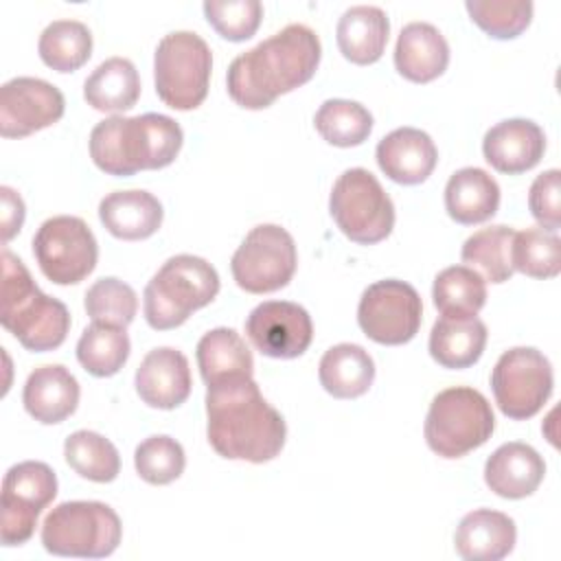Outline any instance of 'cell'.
<instances>
[{
    "mask_svg": "<svg viewBox=\"0 0 561 561\" xmlns=\"http://www.w3.org/2000/svg\"><path fill=\"white\" fill-rule=\"evenodd\" d=\"M129 335L121 327L92 322L77 342L79 364L94 377L116 375L129 357Z\"/></svg>",
    "mask_w": 561,
    "mask_h": 561,
    "instance_id": "cell-35",
    "label": "cell"
},
{
    "mask_svg": "<svg viewBox=\"0 0 561 561\" xmlns=\"http://www.w3.org/2000/svg\"><path fill=\"white\" fill-rule=\"evenodd\" d=\"M70 469L92 482H112L121 471L118 449L110 438L92 430H77L64 443Z\"/></svg>",
    "mask_w": 561,
    "mask_h": 561,
    "instance_id": "cell-34",
    "label": "cell"
},
{
    "mask_svg": "<svg viewBox=\"0 0 561 561\" xmlns=\"http://www.w3.org/2000/svg\"><path fill=\"white\" fill-rule=\"evenodd\" d=\"M66 110L59 88L37 77H15L0 88V134L24 138L55 125Z\"/></svg>",
    "mask_w": 561,
    "mask_h": 561,
    "instance_id": "cell-15",
    "label": "cell"
},
{
    "mask_svg": "<svg viewBox=\"0 0 561 561\" xmlns=\"http://www.w3.org/2000/svg\"><path fill=\"white\" fill-rule=\"evenodd\" d=\"M390 22L383 9L373 4H355L346 9L337 22L335 37L340 53L357 64H375L388 44Z\"/></svg>",
    "mask_w": 561,
    "mask_h": 561,
    "instance_id": "cell-25",
    "label": "cell"
},
{
    "mask_svg": "<svg viewBox=\"0 0 561 561\" xmlns=\"http://www.w3.org/2000/svg\"><path fill=\"white\" fill-rule=\"evenodd\" d=\"M121 537V517L96 500L61 502L42 524V543L57 557L103 559L118 548Z\"/></svg>",
    "mask_w": 561,
    "mask_h": 561,
    "instance_id": "cell-7",
    "label": "cell"
},
{
    "mask_svg": "<svg viewBox=\"0 0 561 561\" xmlns=\"http://www.w3.org/2000/svg\"><path fill=\"white\" fill-rule=\"evenodd\" d=\"M375 158L379 169L392 182L412 186L432 175L438 162V149L427 131L416 127H399L379 140Z\"/></svg>",
    "mask_w": 561,
    "mask_h": 561,
    "instance_id": "cell-19",
    "label": "cell"
},
{
    "mask_svg": "<svg viewBox=\"0 0 561 561\" xmlns=\"http://www.w3.org/2000/svg\"><path fill=\"white\" fill-rule=\"evenodd\" d=\"M37 50L48 68L75 72L92 55V33L79 20H55L42 31Z\"/></svg>",
    "mask_w": 561,
    "mask_h": 561,
    "instance_id": "cell-33",
    "label": "cell"
},
{
    "mask_svg": "<svg viewBox=\"0 0 561 561\" xmlns=\"http://www.w3.org/2000/svg\"><path fill=\"white\" fill-rule=\"evenodd\" d=\"M513 237L515 230L511 226H489L462 243L460 259L467 263V267L476 270L484 280L489 283H506L513 276Z\"/></svg>",
    "mask_w": 561,
    "mask_h": 561,
    "instance_id": "cell-31",
    "label": "cell"
},
{
    "mask_svg": "<svg viewBox=\"0 0 561 561\" xmlns=\"http://www.w3.org/2000/svg\"><path fill=\"white\" fill-rule=\"evenodd\" d=\"M210 68L213 53L197 33H167L153 55L156 94L173 110H195L208 94Z\"/></svg>",
    "mask_w": 561,
    "mask_h": 561,
    "instance_id": "cell-8",
    "label": "cell"
},
{
    "mask_svg": "<svg viewBox=\"0 0 561 561\" xmlns=\"http://www.w3.org/2000/svg\"><path fill=\"white\" fill-rule=\"evenodd\" d=\"M245 333L263 355L294 359L309 348L313 324L307 309L298 302L265 300L250 311Z\"/></svg>",
    "mask_w": 561,
    "mask_h": 561,
    "instance_id": "cell-16",
    "label": "cell"
},
{
    "mask_svg": "<svg viewBox=\"0 0 561 561\" xmlns=\"http://www.w3.org/2000/svg\"><path fill=\"white\" fill-rule=\"evenodd\" d=\"M320 55L322 46L313 28L287 24L232 59L226 72L228 94L245 110L270 107L276 96L300 88L316 75Z\"/></svg>",
    "mask_w": 561,
    "mask_h": 561,
    "instance_id": "cell-1",
    "label": "cell"
},
{
    "mask_svg": "<svg viewBox=\"0 0 561 561\" xmlns=\"http://www.w3.org/2000/svg\"><path fill=\"white\" fill-rule=\"evenodd\" d=\"M421 320V296L405 280H377L368 285L359 298V329L377 344L399 346L410 342L419 333Z\"/></svg>",
    "mask_w": 561,
    "mask_h": 561,
    "instance_id": "cell-14",
    "label": "cell"
},
{
    "mask_svg": "<svg viewBox=\"0 0 561 561\" xmlns=\"http://www.w3.org/2000/svg\"><path fill=\"white\" fill-rule=\"evenodd\" d=\"M515 522L500 511L478 508L467 513L454 535V548L465 561H500L513 552Z\"/></svg>",
    "mask_w": 561,
    "mask_h": 561,
    "instance_id": "cell-22",
    "label": "cell"
},
{
    "mask_svg": "<svg viewBox=\"0 0 561 561\" xmlns=\"http://www.w3.org/2000/svg\"><path fill=\"white\" fill-rule=\"evenodd\" d=\"M329 210L344 237L362 245L383 241L394 228V204L390 195L362 167L346 169L335 180Z\"/></svg>",
    "mask_w": 561,
    "mask_h": 561,
    "instance_id": "cell-9",
    "label": "cell"
},
{
    "mask_svg": "<svg viewBox=\"0 0 561 561\" xmlns=\"http://www.w3.org/2000/svg\"><path fill=\"white\" fill-rule=\"evenodd\" d=\"M33 254L42 274L57 285L81 283L96 265L99 245L81 217L46 219L33 237Z\"/></svg>",
    "mask_w": 561,
    "mask_h": 561,
    "instance_id": "cell-12",
    "label": "cell"
},
{
    "mask_svg": "<svg viewBox=\"0 0 561 561\" xmlns=\"http://www.w3.org/2000/svg\"><path fill=\"white\" fill-rule=\"evenodd\" d=\"M184 142L182 127L164 114L110 116L90 131L92 162L116 178L169 167Z\"/></svg>",
    "mask_w": 561,
    "mask_h": 561,
    "instance_id": "cell-3",
    "label": "cell"
},
{
    "mask_svg": "<svg viewBox=\"0 0 561 561\" xmlns=\"http://www.w3.org/2000/svg\"><path fill=\"white\" fill-rule=\"evenodd\" d=\"M313 125L329 145L357 147L370 136L373 116L357 101L329 99L318 107Z\"/></svg>",
    "mask_w": 561,
    "mask_h": 561,
    "instance_id": "cell-36",
    "label": "cell"
},
{
    "mask_svg": "<svg viewBox=\"0 0 561 561\" xmlns=\"http://www.w3.org/2000/svg\"><path fill=\"white\" fill-rule=\"evenodd\" d=\"M204 15L224 39L243 42L256 33L263 4L259 0H206Z\"/></svg>",
    "mask_w": 561,
    "mask_h": 561,
    "instance_id": "cell-41",
    "label": "cell"
},
{
    "mask_svg": "<svg viewBox=\"0 0 561 561\" xmlns=\"http://www.w3.org/2000/svg\"><path fill=\"white\" fill-rule=\"evenodd\" d=\"M140 96V77L127 57H110L99 64L83 83V99L99 112H125Z\"/></svg>",
    "mask_w": 561,
    "mask_h": 561,
    "instance_id": "cell-30",
    "label": "cell"
},
{
    "mask_svg": "<svg viewBox=\"0 0 561 561\" xmlns=\"http://www.w3.org/2000/svg\"><path fill=\"white\" fill-rule=\"evenodd\" d=\"M2 202V243H9L24 224V202L11 186H0Z\"/></svg>",
    "mask_w": 561,
    "mask_h": 561,
    "instance_id": "cell-43",
    "label": "cell"
},
{
    "mask_svg": "<svg viewBox=\"0 0 561 561\" xmlns=\"http://www.w3.org/2000/svg\"><path fill=\"white\" fill-rule=\"evenodd\" d=\"M449 64V44L430 22H410L401 28L394 46V66L399 75L414 83H427L440 77Z\"/></svg>",
    "mask_w": 561,
    "mask_h": 561,
    "instance_id": "cell-23",
    "label": "cell"
},
{
    "mask_svg": "<svg viewBox=\"0 0 561 561\" xmlns=\"http://www.w3.org/2000/svg\"><path fill=\"white\" fill-rule=\"evenodd\" d=\"M162 204L149 191H114L99 204V219L110 234L125 241L151 237L162 224Z\"/></svg>",
    "mask_w": 561,
    "mask_h": 561,
    "instance_id": "cell-24",
    "label": "cell"
},
{
    "mask_svg": "<svg viewBox=\"0 0 561 561\" xmlns=\"http://www.w3.org/2000/svg\"><path fill=\"white\" fill-rule=\"evenodd\" d=\"M85 311L92 318V322L125 329L136 318L138 296L121 278H99L85 291Z\"/></svg>",
    "mask_w": 561,
    "mask_h": 561,
    "instance_id": "cell-38",
    "label": "cell"
},
{
    "mask_svg": "<svg viewBox=\"0 0 561 561\" xmlns=\"http://www.w3.org/2000/svg\"><path fill=\"white\" fill-rule=\"evenodd\" d=\"M197 366L206 386L252 377L254 359L245 340L228 327H217L197 342Z\"/></svg>",
    "mask_w": 561,
    "mask_h": 561,
    "instance_id": "cell-28",
    "label": "cell"
},
{
    "mask_svg": "<svg viewBox=\"0 0 561 561\" xmlns=\"http://www.w3.org/2000/svg\"><path fill=\"white\" fill-rule=\"evenodd\" d=\"M79 394V381L66 366L46 364L26 377L22 403L35 421L55 425L66 421L77 410Z\"/></svg>",
    "mask_w": 561,
    "mask_h": 561,
    "instance_id": "cell-21",
    "label": "cell"
},
{
    "mask_svg": "<svg viewBox=\"0 0 561 561\" xmlns=\"http://www.w3.org/2000/svg\"><path fill=\"white\" fill-rule=\"evenodd\" d=\"M500 206V186L484 169L462 167L451 173L445 186L447 215L462 224L473 226L491 219Z\"/></svg>",
    "mask_w": 561,
    "mask_h": 561,
    "instance_id": "cell-26",
    "label": "cell"
},
{
    "mask_svg": "<svg viewBox=\"0 0 561 561\" xmlns=\"http://www.w3.org/2000/svg\"><path fill=\"white\" fill-rule=\"evenodd\" d=\"M543 129L528 118H506L493 125L482 140L484 160L500 173L517 175L543 158Z\"/></svg>",
    "mask_w": 561,
    "mask_h": 561,
    "instance_id": "cell-18",
    "label": "cell"
},
{
    "mask_svg": "<svg viewBox=\"0 0 561 561\" xmlns=\"http://www.w3.org/2000/svg\"><path fill=\"white\" fill-rule=\"evenodd\" d=\"M206 416L208 443L221 458L259 465L274 460L285 445V419L252 377L208 386Z\"/></svg>",
    "mask_w": 561,
    "mask_h": 561,
    "instance_id": "cell-2",
    "label": "cell"
},
{
    "mask_svg": "<svg viewBox=\"0 0 561 561\" xmlns=\"http://www.w3.org/2000/svg\"><path fill=\"white\" fill-rule=\"evenodd\" d=\"M467 13L471 20L495 39H513L533 18L530 0H467Z\"/></svg>",
    "mask_w": 561,
    "mask_h": 561,
    "instance_id": "cell-39",
    "label": "cell"
},
{
    "mask_svg": "<svg viewBox=\"0 0 561 561\" xmlns=\"http://www.w3.org/2000/svg\"><path fill=\"white\" fill-rule=\"evenodd\" d=\"M322 388L335 399H355L368 392L375 379V362L359 344L331 346L318 366Z\"/></svg>",
    "mask_w": 561,
    "mask_h": 561,
    "instance_id": "cell-29",
    "label": "cell"
},
{
    "mask_svg": "<svg viewBox=\"0 0 561 561\" xmlns=\"http://www.w3.org/2000/svg\"><path fill=\"white\" fill-rule=\"evenodd\" d=\"M0 322L26 348L46 353L64 344L70 331L68 307L46 296L31 278L24 263L2 248Z\"/></svg>",
    "mask_w": 561,
    "mask_h": 561,
    "instance_id": "cell-4",
    "label": "cell"
},
{
    "mask_svg": "<svg viewBox=\"0 0 561 561\" xmlns=\"http://www.w3.org/2000/svg\"><path fill=\"white\" fill-rule=\"evenodd\" d=\"M561 171L548 169L535 178L528 191V208L539 228L557 232L561 226Z\"/></svg>",
    "mask_w": 561,
    "mask_h": 561,
    "instance_id": "cell-42",
    "label": "cell"
},
{
    "mask_svg": "<svg viewBox=\"0 0 561 561\" xmlns=\"http://www.w3.org/2000/svg\"><path fill=\"white\" fill-rule=\"evenodd\" d=\"M219 291L217 270L202 256L175 254L162 263L145 287V320L156 331L184 324L188 316Z\"/></svg>",
    "mask_w": 561,
    "mask_h": 561,
    "instance_id": "cell-5",
    "label": "cell"
},
{
    "mask_svg": "<svg viewBox=\"0 0 561 561\" xmlns=\"http://www.w3.org/2000/svg\"><path fill=\"white\" fill-rule=\"evenodd\" d=\"M554 386L548 357L533 346H515L500 355L491 373V390L504 416L526 421L550 399Z\"/></svg>",
    "mask_w": 561,
    "mask_h": 561,
    "instance_id": "cell-10",
    "label": "cell"
},
{
    "mask_svg": "<svg viewBox=\"0 0 561 561\" xmlns=\"http://www.w3.org/2000/svg\"><path fill=\"white\" fill-rule=\"evenodd\" d=\"M134 467L145 482L169 484L182 476L186 467V456L175 438L167 434H156L145 438L136 447Z\"/></svg>",
    "mask_w": 561,
    "mask_h": 561,
    "instance_id": "cell-40",
    "label": "cell"
},
{
    "mask_svg": "<svg viewBox=\"0 0 561 561\" xmlns=\"http://www.w3.org/2000/svg\"><path fill=\"white\" fill-rule=\"evenodd\" d=\"M136 392L149 405L158 410H173L182 405L191 394V368L182 351L160 346L149 351L136 368Z\"/></svg>",
    "mask_w": 561,
    "mask_h": 561,
    "instance_id": "cell-17",
    "label": "cell"
},
{
    "mask_svg": "<svg viewBox=\"0 0 561 561\" xmlns=\"http://www.w3.org/2000/svg\"><path fill=\"white\" fill-rule=\"evenodd\" d=\"M296 265L298 252L294 237L276 224L252 228L230 261L237 285L250 294H270L285 287Z\"/></svg>",
    "mask_w": 561,
    "mask_h": 561,
    "instance_id": "cell-11",
    "label": "cell"
},
{
    "mask_svg": "<svg viewBox=\"0 0 561 561\" xmlns=\"http://www.w3.org/2000/svg\"><path fill=\"white\" fill-rule=\"evenodd\" d=\"M495 430L491 403L469 386L440 390L425 416V443L440 458H460L484 445Z\"/></svg>",
    "mask_w": 561,
    "mask_h": 561,
    "instance_id": "cell-6",
    "label": "cell"
},
{
    "mask_svg": "<svg viewBox=\"0 0 561 561\" xmlns=\"http://www.w3.org/2000/svg\"><path fill=\"white\" fill-rule=\"evenodd\" d=\"M513 270L533 278H552L561 272V239L546 228H526L513 237Z\"/></svg>",
    "mask_w": 561,
    "mask_h": 561,
    "instance_id": "cell-37",
    "label": "cell"
},
{
    "mask_svg": "<svg viewBox=\"0 0 561 561\" xmlns=\"http://www.w3.org/2000/svg\"><path fill=\"white\" fill-rule=\"evenodd\" d=\"M432 298L434 307L443 316L469 318L484 307L486 285L476 270L467 265H451L436 274Z\"/></svg>",
    "mask_w": 561,
    "mask_h": 561,
    "instance_id": "cell-32",
    "label": "cell"
},
{
    "mask_svg": "<svg viewBox=\"0 0 561 561\" xmlns=\"http://www.w3.org/2000/svg\"><path fill=\"white\" fill-rule=\"evenodd\" d=\"M486 346V324L478 316H440L430 333V355L443 368L473 366Z\"/></svg>",
    "mask_w": 561,
    "mask_h": 561,
    "instance_id": "cell-27",
    "label": "cell"
},
{
    "mask_svg": "<svg viewBox=\"0 0 561 561\" xmlns=\"http://www.w3.org/2000/svg\"><path fill=\"white\" fill-rule=\"evenodd\" d=\"M57 495L55 471L39 460L13 465L2 480L0 533L4 546H22L31 539L42 508Z\"/></svg>",
    "mask_w": 561,
    "mask_h": 561,
    "instance_id": "cell-13",
    "label": "cell"
},
{
    "mask_svg": "<svg viewBox=\"0 0 561 561\" xmlns=\"http://www.w3.org/2000/svg\"><path fill=\"white\" fill-rule=\"evenodd\" d=\"M546 473V462L535 447L513 440L500 445L484 462L486 486L506 500H522L537 491Z\"/></svg>",
    "mask_w": 561,
    "mask_h": 561,
    "instance_id": "cell-20",
    "label": "cell"
}]
</instances>
